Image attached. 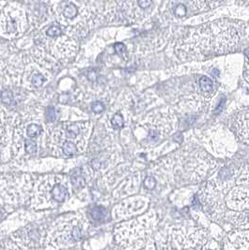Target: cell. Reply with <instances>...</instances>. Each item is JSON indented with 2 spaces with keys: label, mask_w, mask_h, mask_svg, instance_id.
Listing matches in <instances>:
<instances>
[{
  "label": "cell",
  "mask_w": 249,
  "mask_h": 250,
  "mask_svg": "<svg viewBox=\"0 0 249 250\" xmlns=\"http://www.w3.org/2000/svg\"><path fill=\"white\" fill-rule=\"evenodd\" d=\"M249 36V27L241 21L220 20L201 25L178 46L184 57L202 59L236 50Z\"/></svg>",
  "instance_id": "1"
},
{
  "label": "cell",
  "mask_w": 249,
  "mask_h": 250,
  "mask_svg": "<svg viewBox=\"0 0 249 250\" xmlns=\"http://www.w3.org/2000/svg\"><path fill=\"white\" fill-rule=\"evenodd\" d=\"M159 219L153 211L119 226L117 239L125 250H159L155 235Z\"/></svg>",
  "instance_id": "2"
},
{
  "label": "cell",
  "mask_w": 249,
  "mask_h": 250,
  "mask_svg": "<svg viewBox=\"0 0 249 250\" xmlns=\"http://www.w3.org/2000/svg\"><path fill=\"white\" fill-rule=\"evenodd\" d=\"M207 239L208 232L193 223L167 226L155 235L159 250H191L205 244Z\"/></svg>",
  "instance_id": "3"
},
{
  "label": "cell",
  "mask_w": 249,
  "mask_h": 250,
  "mask_svg": "<svg viewBox=\"0 0 249 250\" xmlns=\"http://www.w3.org/2000/svg\"><path fill=\"white\" fill-rule=\"evenodd\" d=\"M224 195L208 185L199 191L198 199L202 205V208L209 219L213 222L220 223L225 218L226 202Z\"/></svg>",
  "instance_id": "4"
},
{
  "label": "cell",
  "mask_w": 249,
  "mask_h": 250,
  "mask_svg": "<svg viewBox=\"0 0 249 250\" xmlns=\"http://www.w3.org/2000/svg\"><path fill=\"white\" fill-rule=\"evenodd\" d=\"M226 206L230 211L242 212L249 210V188L237 186L230 189L225 199Z\"/></svg>",
  "instance_id": "5"
},
{
  "label": "cell",
  "mask_w": 249,
  "mask_h": 250,
  "mask_svg": "<svg viewBox=\"0 0 249 250\" xmlns=\"http://www.w3.org/2000/svg\"><path fill=\"white\" fill-rule=\"evenodd\" d=\"M223 250H249V230L235 229L227 233Z\"/></svg>",
  "instance_id": "6"
},
{
  "label": "cell",
  "mask_w": 249,
  "mask_h": 250,
  "mask_svg": "<svg viewBox=\"0 0 249 250\" xmlns=\"http://www.w3.org/2000/svg\"><path fill=\"white\" fill-rule=\"evenodd\" d=\"M233 130L241 141L249 145V108L237 113L233 120Z\"/></svg>",
  "instance_id": "7"
},
{
  "label": "cell",
  "mask_w": 249,
  "mask_h": 250,
  "mask_svg": "<svg viewBox=\"0 0 249 250\" xmlns=\"http://www.w3.org/2000/svg\"><path fill=\"white\" fill-rule=\"evenodd\" d=\"M225 218L237 229L249 230V210L242 212L227 211Z\"/></svg>",
  "instance_id": "8"
},
{
  "label": "cell",
  "mask_w": 249,
  "mask_h": 250,
  "mask_svg": "<svg viewBox=\"0 0 249 250\" xmlns=\"http://www.w3.org/2000/svg\"><path fill=\"white\" fill-rule=\"evenodd\" d=\"M199 86L200 90L206 95V97H208V99L210 98L209 96L212 95V89H213V84H212V80L206 76V75H203L199 78Z\"/></svg>",
  "instance_id": "9"
},
{
  "label": "cell",
  "mask_w": 249,
  "mask_h": 250,
  "mask_svg": "<svg viewBox=\"0 0 249 250\" xmlns=\"http://www.w3.org/2000/svg\"><path fill=\"white\" fill-rule=\"evenodd\" d=\"M51 193H52V198L58 202H63L68 194L67 189L62 185H56L52 189Z\"/></svg>",
  "instance_id": "10"
},
{
  "label": "cell",
  "mask_w": 249,
  "mask_h": 250,
  "mask_svg": "<svg viewBox=\"0 0 249 250\" xmlns=\"http://www.w3.org/2000/svg\"><path fill=\"white\" fill-rule=\"evenodd\" d=\"M236 185L249 188V164L242 167L241 173L237 178Z\"/></svg>",
  "instance_id": "11"
},
{
  "label": "cell",
  "mask_w": 249,
  "mask_h": 250,
  "mask_svg": "<svg viewBox=\"0 0 249 250\" xmlns=\"http://www.w3.org/2000/svg\"><path fill=\"white\" fill-rule=\"evenodd\" d=\"M197 250H223L221 249L218 242L214 240H209L205 244L199 246Z\"/></svg>",
  "instance_id": "12"
},
{
  "label": "cell",
  "mask_w": 249,
  "mask_h": 250,
  "mask_svg": "<svg viewBox=\"0 0 249 250\" xmlns=\"http://www.w3.org/2000/svg\"><path fill=\"white\" fill-rule=\"evenodd\" d=\"M105 215H106V211L104 207H95L91 211V217L97 221H101V220L104 219Z\"/></svg>",
  "instance_id": "13"
},
{
  "label": "cell",
  "mask_w": 249,
  "mask_h": 250,
  "mask_svg": "<svg viewBox=\"0 0 249 250\" xmlns=\"http://www.w3.org/2000/svg\"><path fill=\"white\" fill-rule=\"evenodd\" d=\"M77 14V8L75 7L74 4H69L67 5L64 10H63V15L68 18V19H73L75 18V15Z\"/></svg>",
  "instance_id": "14"
},
{
  "label": "cell",
  "mask_w": 249,
  "mask_h": 250,
  "mask_svg": "<svg viewBox=\"0 0 249 250\" xmlns=\"http://www.w3.org/2000/svg\"><path fill=\"white\" fill-rule=\"evenodd\" d=\"M63 152L65 155L67 156H72L76 152V146L75 143L71 142V141H66L62 146Z\"/></svg>",
  "instance_id": "15"
},
{
  "label": "cell",
  "mask_w": 249,
  "mask_h": 250,
  "mask_svg": "<svg viewBox=\"0 0 249 250\" xmlns=\"http://www.w3.org/2000/svg\"><path fill=\"white\" fill-rule=\"evenodd\" d=\"M111 124L114 128L116 129H119V128H122L124 126V117L121 113H116L114 116H113L112 120H111Z\"/></svg>",
  "instance_id": "16"
},
{
  "label": "cell",
  "mask_w": 249,
  "mask_h": 250,
  "mask_svg": "<svg viewBox=\"0 0 249 250\" xmlns=\"http://www.w3.org/2000/svg\"><path fill=\"white\" fill-rule=\"evenodd\" d=\"M42 133V127L38 125H31L27 128V136L29 138H35Z\"/></svg>",
  "instance_id": "17"
},
{
  "label": "cell",
  "mask_w": 249,
  "mask_h": 250,
  "mask_svg": "<svg viewBox=\"0 0 249 250\" xmlns=\"http://www.w3.org/2000/svg\"><path fill=\"white\" fill-rule=\"evenodd\" d=\"M25 149L27 153L33 154L37 151V144H36L35 141L27 139L25 141Z\"/></svg>",
  "instance_id": "18"
},
{
  "label": "cell",
  "mask_w": 249,
  "mask_h": 250,
  "mask_svg": "<svg viewBox=\"0 0 249 250\" xmlns=\"http://www.w3.org/2000/svg\"><path fill=\"white\" fill-rule=\"evenodd\" d=\"M1 100L4 103V104H12L13 101V95L12 93V91L10 90H4L2 93H1Z\"/></svg>",
  "instance_id": "19"
},
{
  "label": "cell",
  "mask_w": 249,
  "mask_h": 250,
  "mask_svg": "<svg viewBox=\"0 0 249 250\" xmlns=\"http://www.w3.org/2000/svg\"><path fill=\"white\" fill-rule=\"evenodd\" d=\"M66 132H67V136L69 138H76L77 135L80 133V130L77 125H72L67 127Z\"/></svg>",
  "instance_id": "20"
},
{
  "label": "cell",
  "mask_w": 249,
  "mask_h": 250,
  "mask_svg": "<svg viewBox=\"0 0 249 250\" xmlns=\"http://www.w3.org/2000/svg\"><path fill=\"white\" fill-rule=\"evenodd\" d=\"M44 81H45V78H44V76L43 75H40V74H38V75H34L32 76V78H31V83L35 86V87H41V86H42L43 85V83H44Z\"/></svg>",
  "instance_id": "21"
},
{
  "label": "cell",
  "mask_w": 249,
  "mask_h": 250,
  "mask_svg": "<svg viewBox=\"0 0 249 250\" xmlns=\"http://www.w3.org/2000/svg\"><path fill=\"white\" fill-rule=\"evenodd\" d=\"M73 184L75 188H83L86 184V181L83 176L76 174L73 177Z\"/></svg>",
  "instance_id": "22"
},
{
  "label": "cell",
  "mask_w": 249,
  "mask_h": 250,
  "mask_svg": "<svg viewBox=\"0 0 249 250\" xmlns=\"http://www.w3.org/2000/svg\"><path fill=\"white\" fill-rule=\"evenodd\" d=\"M155 186H156V180L153 177L151 176L146 177V179L144 180V188L148 190H152L155 188Z\"/></svg>",
  "instance_id": "23"
},
{
  "label": "cell",
  "mask_w": 249,
  "mask_h": 250,
  "mask_svg": "<svg viewBox=\"0 0 249 250\" xmlns=\"http://www.w3.org/2000/svg\"><path fill=\"white\" fill-rule=\"evenodd\" d=\"M62 34V29L58 26H51L47 30H46V35L49 37H56V36H60Z\"/></svg>",
  "instance_id": "24"
},
{
  "label": "cell",
  "mask_w": 249,
  "mask_h": 250,
  "mask_svg": "<svg viewBox=\"0 0 249 250\" xmlns=\"http://www.w3.org/2000/svg\"><path fill=\"white\" fill-rule=\"evenodd\" d=\"M104 108H105L104 104L100 101H96V102L92 103V104H91V109L93 110V112L98 113V114L104 112Z\"/></svg>",
  "instance_id": "25"
},
{
  "label": "cell",
  "mask_w": 249,
  "mask_h": 250,
  "mask_svg": "<svg viewBox=\"0 0 249 250\" xmlns=\"http://www.w3.org/2000/svg\"><path fill=\"white\" fill-rule=\"evenodd\" d=\"M45 117L49 122H54L56 120V112H55V108L54 107H48L46 113H45Z\"/></svg>",
  "instance_id": "26"
},
{
  "label": "cell",
  "mask_w": 249,
  "mask_h": 250,
  "mask_svg": "<svg viewBox=\"0 0 249 250\" xmlns=\"http://www.w3.org/2000/svg\"><path fill=\"white\" fill-rule=\"evenodd\" d=\"M174 12L177 16H184L187 14V8L185 5H178L176 6Z\"/></svg>",
  "instance_id": "27"
},
{
  "label": "cell",
  "mask_w": 249,
  "mask_h": 250,
  "mask_svg": "<svg viewBox=\"0 0 249 250\" xmlns=\"http://www.w3.org/2000/svg\"><path fill=\"white\" fill-rule=\"evenodd\" d=\"M6 28H7V31H8V32L14 33V32L17 30V23H16L13 19H11V20L8 22Z\"/></svg>",
  "instance_id": "28"
},
{
  "label": "cell",
  "mask_w": 249,
  "mask_h": 250,
  "mask_svg": "<svg viewBox=\"0 0 249 250\" xmlns=\"http://www.w3.org/2000/svg\"><path fill=\"white\" fill-rule=\"evenodd\" d=\"M114 49L118 54H124L126 51V47H125L124 44H123V43H117V44H115Z\"/></svg>",
  "instance_id": "29"
},
{
  "label": "cell",
  "mask_w": 249,
  "mask_h": 250,
  "mask_svg": "<svg viewBox=\"0 0 249 250\" xmlns=\"http://www.w3.org/2000/svg\"><path fill=\"white\" fill-rule=\"evenodd\" d=\"M72 235H73V238L75 239V241H77V240L80 239V237H81V230H80V229L78 227H76V228L74 229Z\"/></svg>",
  "instance_id": "30"
},
{
  "label": "cell",
  "mask_w": 249,
  "mask_h": 250,
  "mask_svg": "<svg viewBox=\"0 0 249 250\" xmlns=\"http://www.w3.org/2000/svg\"><path fill=\"white\" fill-rule=\"evenodd\" d=\"M244 76L246 78L247 81L249 82V58L246 62V65H245V72H244Z\"/></svg>",
  "instance_id": "31"
}]
</instances>
